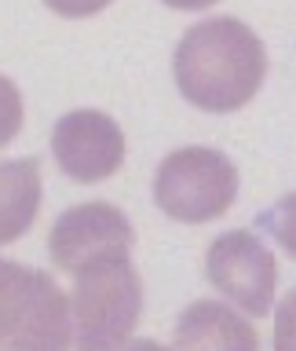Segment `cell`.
I'll return each mask as SVG.
<instances>
[{
    "instance_id": "6da1fadb",
    "label": "cell",
    "mask_w": 296,
    "mask_h": 351,
    "mask_svg": "<svg viewBox=\"0 0 296 351\" xmlns=\"http://www.w3.org/2000/svg\"><path fill=\"white\" fill-rule=\"evenodd\" d=\"M172 73L186 103L208 114H230L260 92L267 51L245 22L205 19L183 33Z\"/></svg>"
},
{
    "instance_id": "7a4b0ae2",
    "label": "cell",
    "mask_w": 296,
    "mask_h": 351,
    "mask_svg": "<svg viewBox=\"0 0 296 351\" xmlns=\"http://www.w3.org/2000/svg\"><path fill=\"white\" fill-rule=\"evenodd\" d=\"M73 318L77 344L117 348L132 337L143 311V282L128 256H103L73 271Z\"/></svg>"
},
{
    "instance_id": "3957f363",
    "label": "cell",
    "mask_w": 296,
    "mask_h": 351,
    "mask_svg": "<svg viewBox=\"0 0 296 351\" xmlns=\"http://www.w3.org/2000/svg\"><path fill=\"white\" fill-rule=\"evenodd\" d=\"M70 300L48 271L0 260V348H66Z\"/></svg>"
},
{
    "instance_id": "277c9868",
    "label": "cell",
    "mask_w": 296,
    "mask_h": 351,
    "mask_svg": "<svg viewBox=\"0 0 296 351\" xmlns=\"http://www.w3.org/2000/svg\"><path fill=\"white\" fill-rule=\"evenodd\" d=\"M238 169L227 154L208 147H183L169 154L153 176V197L161 213L180 223H208L234 205Z\"/></svg>"
},
{
    "instance_id": "5b68a950",
    "label": "cell",
    "mask_w": 296,
    "mask_h": 351,
    "mask_svg": "<svg viewBox=\"0 0 296 351\" xmlns=\"http://www.w3.org/2000/svg\"><path fill=\"white\" fill-rule=\"evenodd\" d=\"M205 274L223 296H230L241 311L267 315L274 304L278 267L267 245L249 230H227L205 252Z\"/></svg>"
},
{
    "instance_id": "8992f818",
    "label": "cell",
    "mask_w": 296,
    "mask_h": 351,
    "mask_svg": "<svg viewBox=\"0 0 296 351\" xmlns=\"http://www.w3.org/2000/svg\"><path fill=\"white\" fill-rule=\"evenodd\" d=\"M132 245H136V230L128 216L110 202H84L62 213L48 238L51 263L70 274L103 256H128Z\"/></svg>"
},
{
    "instance_id": "52a82bcc",
    "label": "cell",
    "mask_w": 296,
    "mask_h": 351,
    "mask_svg": "<svg viewBox=\"0 0 296 351\" xmlns=\"http://www.w3.org/2000/svg\"><path fill=\"white\" fill-rule=\"evenodd\" d=\"M51 154L73 183H103L125 161V136L103 110H73L55 125Z\"/></svg>"
},
{
    "instance_id": "ba28073f",
    "label": "cell",
    "mask_w": 296,
    "mask_h": 351,
    "mask_svg": "<svg viewBox=\"0 0 296 351\" xmlns=\"http://www.w3.org/2000/svg\"><path fill=\"white\" fill-rule=\"evenodd\" d=\"M175 348H238L252 351L260 344L256 329L216 300H197L175 322Z\"/></svg>"
},
{
    "instance_id": "9c48e42d",
    "label": "cell",
    "mask_w": 296,
    "mask_h": 351,
    "mask_svg": "<svg viewBox=\"0 0 296 351\" xmlns=\"http://www.w3.org/2000/svg\"><path fill=\"white\" fill-rule=\"evenodd\" d=\"M40 208V165L37 158L0 161V245L22 238Z\"/></svg>"
},
{
    "instance_id": "30bf717a",
    "label": "cell",
    "mask_w": 296,
    "mask_h": 351,
    "mask_svg": "<svg viewBox=\"0 0 296 351\" xmlns=\"http://www.w3.org/2000/svg\"><path fill=\"white\" fill-rule=\"evenodd\" d=\"M22 128V95L18 88L0 73V147H8Z\"/></svg>"
},
{
    "instance_id": "8fae6325",
    "label": "cell",
    "mask_w": 296,
    "mask_h": 351,
    "mask_svg": "<svg viewBox=\"0 0 296 351\" xmlns=\"http://www.w3.org/2000/svg\"><path fill=\"white\" fill-rule=\"evenodd\" d=\"M55 15H66V19H88L95 11H103L110 0H44Z\"/></svg>"
},
{
    "instance_id": "7c38bea8",
    "label": "cell",
    "mask_w": 296,
    "mask_h": 351,
    "mask_svg": "<svg viewBox=\"0 0 296 351\" xmlns=\"http://www.w3.org/2000/svg\"><path fill=\"white\" fill-rule=\"evenodd\" d=\"M169 8H180V11H197V8H208L216 4V0H164Z\"/></svg>"
}]
</instances>
